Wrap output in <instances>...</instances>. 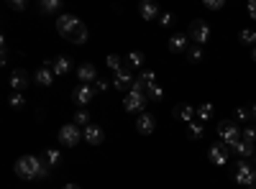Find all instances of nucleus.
<instances>
[{
    "label": "nucleus",
    "instance_id": "nucleus-42",
    "mask_svg": "<svg viewBox=\"0 0 256 189\" xmlns=\"http://www.w3.org/2000/svg\"><path fill=\"white\" fill-rule=\"evenodd\" d=\"M251 56H254V61H256V46H254V51H251Z\"/></svg>",
    "mask_w": 256,
    "mask_h": 189
},
{
    "label": "nucleus",
    "instance_id": "nucleus-11",
    "mask_svg": "<svg viewBox=\"0 0 256 189\" xmlns=\"http://www.w3.org/2000/svg\"><path fill=\"white\" fill-rule=\"evenodd\" d=\"M228 146L226 143H212L210 146V151H208V156H210V161L212 164H218V166H223V164H228Z\"/></svg>",
    "mask_w": 256,
    "mask_h": 189
},
{
    "label": "nucleus",
    "instance_id": "nucleus-30",
    "mask_svg": "<svg viewBox=\"0 0 256 189\" xmlns=\"http://www.w3.org/2000/svg\"><path fill=\"white\" fill-rule=\"evenodd\" d=\"M8 105L18 110V108H24V105H26V97L20 95V92H13V95H10V100H8Z\"/></svg>",
    "mask_w": 256,
    "mask_h": 189
},
{
    "label": "nucleus",
    "instance_id": "nucleus-2",
    "mask_svg": "<svg viewBox=\"0 0 256 189\" xmlns=\"http://www.w3.org/2000/svg\"><path fill=\"white\" fill-rule=\"evenodd\" d=\"M49 169H52V166H46L44 161L36 159V156H20L16 161V174L20 179H46Z\"/></svg>",
    "mask_w": 256,
    "mask_h": 189
},
{
    "label": "nucleus",
    "instance_id": "nucleus-29",
    "mask_svg": "<svg viewBox=\"0 0 256 189\" xmlns=\"http://www.w3.org/2000/svg\"><path fill=\"white\" fill-rule=\"evenodd\" d=\"M105 64H108L113 72H120V69H123V59H120V56H116V54H110L108 59H105Z\"/></svg>",
    "mask_w": 256,
    "mask_h": 189
},
{
    "label": "nucleus",
    "instance_id": "nucleus-17",
    "mask_svg": "<svg viewBox=\"0 0 256 189\" xmlns=\"http://www.w3.org/2000/svg\"><path fill=\"white\" fill-rule=\"evenodd\" d=\"M26 85H28V74H26L24 69H16V72L10 74V87H13V92L26 90Z\"/></svg>",
    "mask_w": 256,
    "mask_h": 189
},
{
    "label": "nucleus",
    "instance_id": "nucleus-14",
    "mask_svg": "<svg viewBox=\"0 0 256 189\" xmlns=\"http://www.w3.org/2000/svg\"><path fill=\"white\" fill-rule=\"evenodd\" d=\"M230 151H233V154H238V159H241V161H246V159H251V156H254V151H256V146L241 138V141H236V143L230 146Z\"/></svg>",
    "mask_w": 256,
    "mask_h": 189
},
{
    "label": "nucleus",
    "instance_id": "nucleus-13",
    "mask_svg": "<svg viewBox=\"0 0 256 189\" xmlns=\"http://www.w3.org/2000/svg\"><path fill=\"white\" fill-rule=\"evenodd\" d=\"M77 79L82 82V85H95L100 77H98V69L92 64H80L77 67Z\"/></svg>",
    "mask_w": 256,
    "mask_h": 189
},
{
    "label": "nucleus",
    "instance_id": "nucleus-21",
    "mask_svg": "<svg viewBox=\"0 0 256 189\" xmlns=\"http://www.w3.org/2000/svg\"><path fill=\"white\" fill-rule=\"evenodd\" d=\"M136 79H138V82H141V85H144V87H146V90H148V87H152V85H156V74H154V72H152V69H141V72H138V77H136Z\"/></svg>",
    "mask_w": 256,
    "mask_h": 189
},
{
    "label": "nucleus",
    "instance_id": "nucleus-32",
    "mask_svg": "<svg viewBox=\"0 0 256 189\" xmlns=\"http://www.w3.org/2000/svg\"><path fill=\"white\" fill-rule=\"evenodd\" d=\"M74 125H84V128H88V125H90V115L84 110H77L74 113Z\"/></svg>",
    "mask_w": 256,
    "mask_h": 189
},
{
    "label": "nucleus",
    "instance_id": "nucleus-4",
    "mask_svg": "<svg viewBox=\"0 0 256 189\" xmlns=\"http://www.w3.org/2000/svg\"><path fill=\"white\" fill-rule=\"evenodd\" d=\"M148 105V97H146V92H128L126 95V100H123V108L128 110V113H144V108Z\"/></svg>",
    "mask_w": 256,
    "mask_h": 189
},
{
    "label": "nucleus",
    "instance_id": "nucleus-39",
    "mask_svg": "<svg viewBox=\"0 0 256 189\" xmlns=\"http://www.w3.org/2000/svg\"><path fill=\"white\" fill-rule=\"evenodd\" d=\"M248 15L256 20V0H251V3H248Z\"/></svg>",
    "mask_w": 256,
    "mask_h": 189
},
{
    "label": "nucleus",
    "instance_id": "nucleus-25",
    "mask_svg": "<svg viewBox=\"0 0 256 189\" xmlns=\"http://www.w3.org/2000/svg\"><path fill=\"white\" fill-rule=\"evenodd\" d=\"M126 61H128V67H131V69H141L144 67V54L141 51H131Z\"/></svg>",
    "mask_w": 256,
    "mask_h": 189
},
{
    "label": "nucleus",
    "instance_id": "nucleus-44",
    "mask_svg": "<svg viewBox=\"0 0 256 189\" xmlns=\"http://www.w3.org/2000/svg\"><path fill=\"white\" fill-rule=\"evenodd\" d=\"M254 156H256V151H254Z\"/></svg>",
    "mask_w": 256,
    "mask_h": 189
},
{
    "label": "nucleus",
    "instance_id": "nucleus-10",
    "mask_svg": "<svg viewBox=\"0 0 256 189\" xmlns=\"http://www.w3.org/2000/svg\"><path fill=\"white\" fill-rule=\"evenodd\" d=\"M154 128H156V118H154L152 113H141V115L136 118V131H138L141 136L154 133Z\"/></svg>",
    "mask_w": 256,
    "mask_h": 189
},
{
    "label": "nucleus",
    "instance_id": "nucleus-9",
    "mask_svg": "<svg viewBox=\"0 0 256 189\" xmlns=\"http://www.w3.org/2000/svg\"><path fill=\"white\" fill-rule=\"evenodd\" d=\"M46 67H52V72L56 77H64V74L72 72V59L70 56H56V59H49L46 61Z\"/></svg>",
    "mask_w": 256,
    "mask_h": 189
},
{
    "label": "nucleus",
    "instance_id": "nucleus-41",
    "mask_svg": "<svg viewBox=\"0 0 256 189\" xmlns=\"http://www.w3.org/2000/svg\"><path fill=\"white\" fill-rule=\"evenodd\" d=\"M251 115H254V120H256V102H254V108H251Z\"/></svg>",
    "mask_w": 256,
    "mask_h": 189
},
{
    "label": "nucleus",
    "instance_id": "nucleus-33",
    "mask_svg": "<svg viewBox=\"0 0 256 189\" xmlns=\"http://www.w3.org/2000/svg\"><path fill=\"white\" fill-rule=\"evenodd\" d=\"M187 56H190V61H195V64H198V61H202V56H205L202 54V46H192Z\"/></svg>",
    "mask_w": 256,
    "mask_h": 189
},
{
    "label": "nucleus",
    "instance_id": "nucleus-16",
    "mask_svg": "<svg viewBox=\"0 0 256 189\" xmlns=\"http://www.w3.org/2000/svg\"><path fill=\"white\" fill-rule=\"evenodd\" d=\"M54 77H56V74L52 72V67H46V64H44V67H38V69H36V77H34V79H36V85L49 87L52 82H54Z\"/></svg>",
    "mask_w": 256,
    "mask_h": 189
},
{
    "label": "nucleus",
    "instance_id": "nucleus-43",
    "mask_svg": "<svg viewBox=\"0 0 256 189\" xmlns=\"http://www.w3.org/2000/svg\"><path fill=\"white\" fill-rule=\"evenodd\" d=\"M248 189H256V184H254V187H248Z\"/></svg>",
    "mask_w": 256,
    "mask_h": 189
},
{
    "label": "nucleus",
    "instance_id": "nucleus-1",
    "mask_svg": "<svg viewBox=\"0 0 256 189\" xmlns=\"http://www.w3.org/2000/svg\"><path fill=\"white\" fill-rule=\"evenodd\" d=\"M56 31L64 38L74 41V44H84V41H88V26H84L77 15H70V13L56 15Z\"/></svg>",
    "mask_w": 256,
    "mask_h": 189
},
{
    "label": "nucleus",
    "instance_id": "nucleus-22",
    "mask_svg": "<svg viewBox=\"0 0 256 189\" xmlns=\"http://www.w3.org/2000/svg\"><path fill=\"white\" fill-rule=\"evenodd\" d=\"M44 164L54 169V166H59V164H62V154H59L56 149H46V151H44Z\"/></svg>",
    "mask_w": 256,
    "mask_h": 189
},
{
    "label": "nucleus",
    "instance_id": "nucleus-7",
    "mask_svg": "<svg viewBox=\"0 0 256 189\" xmlns=\"http://www.w3.org/2000/svg\"><path fill=\"white\" fill-rule=\"evenodd\" d=\"M113 82V87L118 90V92H131L134 90V82H136V77L131 74V69H120V72H116V77L110 79Z\"/></svg>",
    "mask_w": 256,
    "mask_h": 189
},
{
    "label": "nucleus",
    "instance_id": "nucleus-20",
    "mask_svg": "<svg viewBox=\"0 0 256 189\" xmlns=\"http://www.w3.org/2000/svg\"><path fill=\"white\" fill-rule=\"evenodd\" d=\"M187 41H190V36H184V33L172 36V38H169V51H174V54L184 51V49H187Z\"/></svg>",
    "mask_w": 256,
    "mask_h": 189
},
{
    "label": "nucleus",
    "instance_id": "nucleus-12",
    "mask_svg": "<svg viewBox=\"0 0 256 189\" xmlns=\"http://www.w3.org/2000/svg\"><path fill=\"white\" fill-rule=\"evenodd\" d=\"M95 92H98V90H95L92 85H80V87H74L72 97H74L77 105H90L92 97H95Z\"/></svg>",
    "mask_w": 256,
    "mask_h": 189
},
{
    "label": "nucleus",
    "instance_id": "nucleus-37",
    "mask_svg": "<svg viewBox=\"0 0 256 189\" xmlns=\"http://www.w3.org/2000/svg\"><path fill=\"white\" fill-rule=\"evenodd\" d=\"M236 118H238V120H248V118H254V115H251L248 108H238V110H236Z\"/></svg>",
    "mask_w": 256,
    "mask_h": 189
},
{
    "label": "nucleus",
    "instance_id": "nucleus-19",
    "mask_svg": "<svg viewBox=\"0 0 256 189\" xmlns=\"http://www.w3.org/2000/svg\"><path fill=\"white\" fill-rule=\"evenodd\" d=\"M174 118L184 120V123H192L198 118V108H192V105H182V108H174Z\"/></svg>",
    "mask_w": 256,
    "mask_h": 189
},
{
    "label": "nucleus",
    "instance_id": "nucleus-34",
    "mask_svg": "<svg viewBox=\"0 0 256 189\" xmlns=\"http://www.w3.org/2000/svg\"><path fill=\"white\" fill-rule=\"evenodd\" d=\"M92 87H95L98 92H108V90L113 87V82H108V79H98V82H95Z\"/></svg>",
    "mask_w": 256,
    "mask_h": 189
},
{
    "label": "nucleus",
    "instance_id": "nucleus-23",
    "mask_svg": "<svg viewBox=\"0 0 256 189\" xmlns=\"http://www.w3.org/2000/svg\"><path fill=\"white\" fill-rule=\"evenodd\" d=\"M38 8L44 10V13H59V8H62V0H41Z\"/></svg>",
    "mask_w": 256,
    "mask_h": 189
},
{
    "label": "nucleus",
    "instance_id": "nucleus-26",
    "mask_svg": "<svg viewBox=\"0 0 256 189\" xmlns=\"http://www.w3.org/2000/svg\"><path fill=\"white\" fill-rule=\"evenodd\" d=\"M202 123L200 120H192V123H187V133H190V138H200L202 136Z\"/></svg>",
    "mask_w": 256,
    "mask_h": 189
},
{
    "label": "nucleus",
    "instance_id": "nucleus-5",
    "mask_svg": "<svg viewBox=\"0 0 256 189\" xmlns=\"http://www.w3.org/2000/svg\"><path fill=\"white\" fill-rule=\"evenodd\" d=\"M190 38L195 41L198 46L208 44V41H210V26L205 23V20H192V23H190Z\"/></svg>",
    "mask_w": 256,
    "mask_h": 189
},
{
    "label": "nucleus",
    "instance_id": "nucleus-3",
    "mask_svg": "<svg viewBox=\"0 0 256 189\" xmlns=\"http://www.w3.org/2000/svg\"><path fill=\"white\" fill-rule=\"evenodd\" d=\"M218 136H220V141L228 146L236 143V141H241V131H238V125L233 123V120H223V123H218Z\"/></svg>",
    "mask_w": 256,
    "mask_h": 189
},
{
    "label": "nucleus",
    "instance_id": "nucleus-35",
    "mask_svg": "<svg viewBox=\"0 0 256 189\" xmlns=\"http://www.w3.org/2000/svg\"><path fill=\"white\" fill-rule=\"evenodd\" d=\"M226 3L223 0H205V8H210V10H220Z\"/></svg>",
    "mask_w": 256,
    "mask_h": 189
},
{
    "label": "nucleus",
    "instance_id": "nucleus-8",
    "mask_svg": "<svg viewBox=\"0 0 256 189\" xmlns=\"http://www.w3.org/2000/svg\"><path fill=\"white\" fill-rule=\"evenodd\" d=\"M236 182L244 184V187H254V182H256V169H251L248 161H238V166H236Z\"/></svg>",
    "mask_w": 256,
    "mask_h": 189
},
{
    "label": "nucleus",
    "instance_id": "nucleus-15",
    "mask_svg": "<svg viewBox=\"0 0 256 189\" xmlns=\"http://www.w3.org/2000/svg\"><path fill=\"white\" fill-rule=\"evenodd\" d=\"M82 136H84V141L92 143V146H100V143H102V138H105L102 128H100V125H95V123H90L88 128L82 131Z\"/></svg>",
    "mask_w": 256,
    "mask_h": 189
},
{
    "label": "nucleus",
    "instance_id": "nucleus-18",
    "mask_svg": "<svg viewBox=\"0 0 256 189\" xmlns=\"http://www.w3.org/2000/svg\"><path fill=\"white\" fill-rule=\"evenodd\" d=\"M138 10H141V18H144V20H154V18H159V15H162V13H159V5H156V3H152V0L141 3V5H138Z\"/></svg>",
    "mask_w": 256,
    "mask_h": 189
},
{
    "label": "nucleus",
    "instance_id": "nucleus-40",
    "mask_svg": "<svg viewBox=\"0 0 256 189\" xmlns=\"http://www.w3.org/2000/svg\"><path fill=\"white\" fill-rule=\"evenodd\" d=\"M62 189H80V187H77V184H64Z\"/></svg>",
    "mask_w": 256,
    "mask_h": 189
},
{
    "label": "nucleus",
    "instance_id": "nucleus-27",
    "mask_svg": "<svg viewBox=\"0 0 256 189\" xmlns=\"http://www.w3.org/2000/svg\"><path fill=\"white\" fill-rule=\"evenodd\" d=\"M146 97H148V100H164V87L156 82V85H152V87L146 90Z\"/></svg>",
    "mask_w": 256,
    "mask_h": 189
},
{
    "label": "nucleus",
    "instance_id": "nucleus-6",
    "mask_svg": "<svg viewBox=\"0 0 256 189\" xmlns=\"http://www.w3.org/2000/svg\"><path fill=\"white\" fill-rule=\"evenodd\" d=\"M80 138H84V136L80 131V125H74V123H67V125H62V128H59V141L64 146H77Z\"/></svg>",
    "mask_w": 256,
    "mask_h": 189
},
{
    "label": "nucleus",
    "instance_id": "nucleus-36",
    "mask_svg": "<svg viewBox=\"0 0 256 189\" xmlns=\"http://www.w3.org/2000/svg\"><path fill=\"white\" fill-rule=\"evenodd\" d=\"M159 23H162V26H172V23H174V15H172V13H162V15H159Z\"/></svg>",
    "mask_w": 256,
    "mask_h": 189
},
{
    "label": "nucleus",
    "instance_id": "nucleus-31",
    "mask_svg": "<svg viewBox=\"0 0 256 189\" xmlns=\"http://www.w3.org/2000/svg\"><path fill=\"white\" fill-rule=\"evenodd\" d=\"M241 138L256 146V125H248V128H244V131H241Z\"/></svg>",
    "mask_w": 256,
    "mask_h": 189
},
{
    "label": "nucleus",
    "instance_id": "nucleus-38",
    "mask_svg": "<svg viewBox=\"0 0 256 189\" xmlns=\"http://www.w3.org/2000/svg\"><path fill=\"white\" fill-rule=\"evenodd\" d=\"M8 8H13V10H24V8H26V0H10Z\"/></svg>",
    "mask_w": 256,
    "mask_h": 189
},
{
    "label": "nucleus",
    "instance_id": "nucleus-24",
    "mask_svg": "<svg viewBox=\"0 0 256 189\" xmlns=\"http://www.w3.org/2000/svg\"><path fill=\"white\" fill-rule=\"evenodd\" d=\"M212 113H216V108H212L210 102H202L200 108H198V120H200V123H202V120H210Z\"/></svg>",
    "mask_w": 256,
    "mask_h": 189
},
{
    "label": "nucleus",
    "instance_id": "nucleus-28",
    "mask_svg": "<svg viewBox=\"0 0 256 189\" xmlns=\"http://www.w3.org/2000/svg\"><path fill=\"white\" fill-rule=\"evenodd\" d=\"M238 38H241V44H246V46H254V44H256V31H251V28H244V31L238 33Z\"/></svg>",
    "mask_w": 256,
    "mask_h": 189
}]
</instances>
